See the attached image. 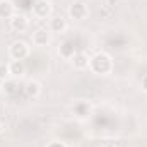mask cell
<instances>
[{"instance_id": "obj_9", "label": "cell", "mask_w": 147, "mask_h": 147, "mask_svg": "<svg viewBox=\"0 0 147 147\" xmlns=\"http://www.w3.org/2000/svg\"><path fill=\"white\" fill-rule=\"evenodd\" d=\"M9 70H10V77H22L26 74L24 60H10L9 62Z\"/></svg>"}, {"instance_id": "obj_17", "label": "cell", "mask_w": 147, "mask_h": 147, "mask_svg": "<svg viewBox=\"0 0 147 147\" xmlns=\"http://www.w3.org/2000/svg\"><path fill=\"white\" fill-rule=\"evenodd\" d=\"M101 147H118L116 144H113V142H106V144H103Z\"/></svg>"}, {"instance_id": "obj_11", "label": "cell", "mask_w": 147, "mask_h": 147, "mask_svg": "<svg viewBox=\"0 0 147 147\" xmlns=\"http://www.w3.org/2000/svg\"><path fill=\"white\" fill-rule=\"evenodd\" d=\"M24 91L28 98H38L41 94V84L38 80H28L24 86Z\"/></svg>"}, {"instance_id": "obj_10", "label": "cell", "mask_w": 147, "mask_h": 147, "mask_svg": "<svg viewBox=\"0 0 147 147\" xmlns=\"http://www.w3.org/2000/svg\"><path fill=\"white\" fill-rule=\"evenodd\" d=\"M16 14V5L10 0H0V19H10Z\"/></svg>"}, {"instance_id": "obj_3", "label": "cell", "mask_w": 147, "mask_h": 147, "mask_svg": "<svg viewBox=\"0 0 147 147\" xmlns=\"http://www.w3.org/2000/svg\"><path fill=\"white\" fill-rule=\"evenodd\" d=\"M31 41L38 48H45V46H48L51 43V31L45 29V28H39L31 34Z\"/></svg>"}, {"instance_id": "obj_6", "label": "cell", "mask_w": 147, "mask_h": 147, "mask_svg": "<svg viewBox=\"0 0 147 147\" xmlns=\"http://www.w3.org/2000/svg\"><path fill=\"white\" fill-rule=\"evenodd\" d=\"M69 16L72 17L74 21H84L87 17V7L82 2H74L72 5L69 7Z\"/></svg>"}, {"instance_id": "obj_13", "label": "cell", "mask_w": 147, "mask_h": 147, "mask_svg": "<svg viewBox=\"0 0 147 147\" xmlns=\"http://www.w3.org/2000/svg\"><path fill=\"white\" fill-rule=\"evenodd\" d=\"M74 111L77 113V116L84 118V116H89L91 106H89V103H86V101H80V103H77V105L74 106Z\"/></svg>"}, {"instance_id": "obj_7", "label": "cell", "mask_w": 147, "mask_h": 147, "mask_svg": "<svg viewBox=\"0 0 147 147\" xmlns=\"http://www.w3.org/2000/svg\"><path fill=\"white\" fill-rule=\"evenodd\" d=\"M48 29L53 33H65L67 31V19L63 16H53L50 19V24H48Z\"/></svg>"}, {"instance_id": "obj_16", "label": "cell", "mask_w": 147, "mask_h": 147, "mask_svg": "<svg viewBox=\"0 0 147 147\" xmlns=\"http://www.w3.org/2000/svg\"><path fill=\"white\" fill-rule=\"evenodd\" d=\"M140 86H142V91H144V92H147V75H144V77H142Z\"/></svg>"}, {"instance_id": "obj_4", "label": "cell", "mask_w": 147, "mask_h": 147, "mask_svg": "<svg viewBox=\"0 0 147 147\" xmlns=\"http://www.w3.org/2000/svg\"><path fill=\"white\" fill-rule=\"evenodd\" d=\"M9 28H10L14 33H26L28 28H29V21H28L26 16L16 12V14L9 19Z\"/></svg>"}, {"instance_id": "obj_8", "label": "cell", "mask_w": 147, "mask_h": 147, "mask_svg": "<svg viewBox=\"0 0 147 147\" xmlns=\"http://www.w3.org/2000/svg\"><path fill=\"white\" fill-rule=\"evenodd\" d=\"M72 65L74 69H77V70H86V69H89V62H91V57H87L84 51H77L75 55L72 57Z\"/></svg>"}, {"instance_id": "obj_15", "label": "cell", "mask_w": 147, "mask_h": 147, "mask_svg": "<svg viewBox=\"0 0 147 147\" xmlns=\"http://www.w3.org/2000/svg\"><path fill=\"white\" fill-rule=\"evenodd\" d=\"M46 147H67L62 140H51V142H48V146Z\"/></svg>"}, {"instance_id": "obj_14", "label": "cell", "mask_w": 147, "mask_h": 147, "mask_svg": "<svg viewBox=\"0 0 147 147\" xmlns=\"http://www.w3.org/2000/svg\"><path fill=\"white\" fill-rule=\"evenodd\" d=\"M10 77V70H9V62H0V80L5 82Z\"/></svg>"}, {"instance_id": "obj_18", "label": "cell", "mask_w": 147, "mask_h": 147, "mask_svg": "<svg viewBox=\"0 0 147 147\" xmlns=\"http://www.w3.org/2000/svg\"><path fill=\"white\" fill-rule=\"evenodd\" d=\"M0 134H2V123H0Z\"/></svg>"}, {"instance_id": "obj_2", "label": "cell", "mask_w": 147, "mask_h": 147, "mask_svg": "<svg viewBox=\"0 0 147 147\" xmlns=\"http://www.w3.org/2000/svg\"><path fill=\"white\" fill-rule=\"evenodd\" d=\"M28 55H29V45L26 41L17 39V41H14L9 46V57H10V60H24V58H28Z\"/></svg>"}, {"instance_id": "obj_5", "label": "cell", "mask_w": 147, "mask_h": 147, "mask_svg": "<svg viewBox=\"0 0 147 147\" xmlns=\"http://www.w3.org/2000/svg\"><path fill=\"white\" fill-rule=\"evenodd\" d=\"M31 10L36 19H48L51 16V3L48 0H36Z\"/></svg>"}, {"instance_id": "obj_12", "label": "cell", "mask_w": 147, "mask_h": 147, "mask_svg": "<svg viewBox=\"0 0 147 147\" xmlns=\"http://www.w3.org/2000/svg\"><path fill=\"white\" fill-rule=\"evenodd\" d=\"M58 53H60L65 60H72V57L77 53V50H75V46H74L72 41H63L62 46H60V50H58Z\"/></svg>"}, {"instance_id": "obj_1", "label": "cell", "mask_w": 147, "mask_h": 147, "mask_svg": "<svg viewBox=\"0 0 147 147\" xmlns=\"http://www.w3.org/2000/svg\"><path fill=\"white\" fill-rule=\"evenodd\" d=\"M89 70L96 75H108L113 70V60L108 53L101 51V53H96L94 57H91V62H89Z\"/></svg>"}]
</instances>
